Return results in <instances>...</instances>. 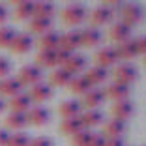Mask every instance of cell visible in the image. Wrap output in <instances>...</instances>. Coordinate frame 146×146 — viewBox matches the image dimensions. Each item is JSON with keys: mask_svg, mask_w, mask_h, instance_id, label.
Here are the masks:
<instances>
[{"mask_svg": "<svg viewBox=\"0 0 146 146\" xmlns=\"http://www.w3.org/2000/svg\"><path fill=\"white\" fill-rule=\"evenodd\" d=\"M79 47H81V32L79 30H69V32H66V34L60 36L58 49H62V51L73 54V51L79 49Z\"/></svg>", "mask_w": 146, "mask_h": 146, "instance_id": "cell-4", "label": "cell"}, {"mask_svg": "<svg viewBox=\"0 0 146 146\" xmlns=\"http://www.w3.org/2000/svg\"><path fill=\"white\" fill-rule=\"evenodd\" d=\"M111 112H112V116H114V120L124 122L133 114V105H131V101H116V103L112 105Z\"/></svg>", "mask_w": 146, "mask_h": 146, "instance_id": "cell-22", "label": "cell"}, {"mask_svg": "<svg viewBox=\"0 0 146 146\" xmlns=\"http://www.w3.org/2000/svg\"><path fill=\"white\" fill-rule=\"evenodd\" d=\"M114 77H116V82H120V84L129 86L131 82L137 81L139 73H137V69H135L131 64H122V66H118V68H116Z\"/></svg>", "mask_w": 146, "mask_h": 146, "instance_id": "cell-6", "label": "cell"}, {"mask_svg": "<svg viewBox=\"0 0 146 146\" xmlns=\"http://www.w3.org/2000/svg\"><path fill=\"white\" fill-rule=\"evenodd\" d=\"M81 120L84 124V129L86 127H96V125H99L103 122V114L99 111H88L84 114H81Z\"/></svg>", "mask_w": 146, "mask_h": 146, "instance_id": "cell-32", "label": "cell"}, {"mask_svg": "<svg viewBox=\"0 0 146 146\" xmlns=\"http://www.w3.org/2000/svg\"><path fill=\"white\" fill-rule=\"evenodd\" d=\"M9 109H11V112H23V114H26V112L32 109V99L28 94H17L13 96L11 99H9Z\"/></svg>", "mask_w": 146, "mask_h": 146, "instance_id": "cell-11", "label": "cell"}, {"mask_svg": "<svg viewBox=\"0 0 146 146\" xmlns=\"http://www.w3.org/2000/svg\"><path fill=\"white\" fill-rule=\"evenodd\" d=\"M107 77H109V71L107 69H103V68H90L88 71H86V75H84V79L88 82H90V86H98V84H103L105 81H107Z\"/></svg>", "mask_w": 146, "mask_h": 146, "instance_id": "cell-27", "label": "cell"}, {"mask_svg": "<svg viewBox=\"0 0 146 146\" xmlns=\"http://www.w3.org/2000/svg\"><path fill=\"white\" fill-rule=\"evenodd\" d=\"M86 8L82 4H69L62 9V19L69 26H79L86 21Z\"/></svg>", "mask_w": 146, "mask_h": 146, "instance_id": "cell-1", "label": "cell"}, {"mask_svg": "<svg viewBox=\"0 0 146 146\" xmlns=\"http://www.w3.org/2000/svg\"><path fill=\"white\" fill-rule=\"evenodd\" d=\"M6 129H13V131H21V129H25L26 125H28V118H26V114H23V112H9L8 116H6Z\"/></svg>", "mask_w": 146, "mask_h": 146, "instance_id": "cell-17", "label": "cell"}, {"mask_svg": "<svg viewBox=\"0 0 146 146\" xmlns=\"http://www.w3.org/2000/svg\"><path fill=\"white\" fill-rule=\"evenodd\" d=\"M6 146H30V137L25 133H15L9 135V141Z\"/></svg>", "mask_w": 146, "mask_h": 146, "instance_id": "cell-35", "label": "cell"}, {"mask_svg": "<svg viewBox=\"0 0 146 146\" xmlns=\"http://www.w3.org/2000/svg\"><path fill=\"white\" fill-rule=\"evenodd\" d=\"M56 8L52 2H34V17L39 19H52Z\"/></svg>", "mask_w": 146, "mask_h": 146, "instance_id": "cell-30", "label": "cell"}, {"mask_svg": "<svg viewBox=\"0 0 146 146\" xmlns=\"http://www.w3.org/2000/svg\"><path fill=\"white\" fill-rule=\"evenodd\" d=\"M58 43H60V34L54 32V30L39 36V39H38V45H39L41 51H56L58 49Z\"/></svg>", "mask_w": 146, "mask_h": 146, "instance_id": "cell-20", "label": "cell"}, {"mask_svg": "<svg viewBox=\"0 0 146 146\" xmlns=\"http://www.w3.org/2000/svg\"><path fill=\"white\" fill-rule=\"evenodd\" d=\"M116 51V56L118 58H122V60H131V58H135V56H139V51H137V43L135 41H125V43H120L118 45V49H114Z\"/></svg>", "mask_w": 146, "mask_h": 146, "instance_id": "cell-28", "label": "cell"}, {"mask_svg": "<svg viewBox=\"0 0 146 146\" xmlns=\"http://www.w3.org/2000/svg\"><path fill=\"white\" fill-rule=\"evenodd\" d=\"M6 21H8V8L4 4H0V26L4 25Z\"/></svg>", "mask_w": 146, "mask_h": 146, "instance_id": "cell-41", "label": "cell"}, {"mask_svg": "<svg viewBox=\"0 0 146 146\" xmlns=\"http://www.w3.org/2000/svg\"><path fill=\"white\" fill-rule=\"evenodd\" d=\"M116 60H118V56H116V51L111 47H103L99 49L98 52H96V64H98V68H111V66L116 64Z\"/></svg>", "mask_w": 146, "mask_h": 146, "instance_id": "cell-9", "label": "cell"}, {"mask_svg": "<svg viewBox=\"0 0 146 146\" xmlns=\"http://www.w3.org/2000/svg\"><path fill=\"white\" fill-rule=\"evenodd\" d=\"M23 84L17 81V77H6L0 81V96H8V98H13V96L21 94Z\"/></svg>", "mask_w": 146, "mask_h": 146, "instance_id": "cell-12", "label": "cell"}, {"mask_svg": "<svg viewBox=\"0 0 146 146\" xmlns=\"http://www.w3.org/2000/svg\"><path fill=\"white\" fill-rule=\"evenodd\" d=\"M125 131V124L120 120H109L107 124L103 125V137L105 139H118L122 133Z\"/></svg>", "mask_w": 146, "mask_h": 146, "instance_id": "cell-24", "label": "cell"}, {"mask_svg": "<svg viewBox=\"0 0 146 146\" xmlns=\"http://www.w3.org/2000/svg\"><path fill=\"white\" fill-rule=\"evenodd\" d=\"M30 146H54V142H52L51 137H45V135H41V137L30 139Z\"/></svg>", "mask_w": 146, "mask_h": 146, "instance_id": "cell-37", "label": "cell"}, {"mask_svg": "<svg viewBox=\"0 0 146 146\" xmlns=\"http://www.w3.org/2000/svg\"><path fill=\"white\" fill-rule=\"evenodd\" d=\"M103 146H124V142H122V139H105V144Z\"/></svg>", "mask_w": 146, "mask_h": 146, "instance_id": "cell-42", "label": "cell"}, {"mask_svg": "<svg viewBox=\"0 0 146 146\" xmlns=\"http://www.w3.org/2000/svg\"><path fill=\"white\" fill-rule=\"evenodd\" d=\"M105 144V137L103 135H92V139H90V142H88V146H103Z\"/></svg>", "mask_w": 146, "mask_h": 146, "instance_id": "cell-38", "label": "cell"}, {"mask_svg": "<svg viewBox=\"0 0 146 146\" xmlns=\"http://www.w3.org/2000/svg\"><path fill=\"white\" fill-rule=\"evenodd\" d=\"M109 36H111L112 41H116L120 45V43H125V41L131 39V28H129L127 25H124V23H116L114 26H111Z\"/></svg>", "mask_w": 146, "mask_h": 146, "instance_id": "cell-13", "label": "cell"}, {"mask_svg": "<svg viewBox=\"0 0 146 146\" xmlns=\"http://www.w3.org/2000/svg\"><path fill=\"white\" fill-rule=\"evenodd\" d=\"M142 17H144V11H142L141 6L137 4H125L122 6V19H124V25H127L129 28L133 25H139V23L142 21Z\"/></svg>", "mask_w": 146, "mask_h": 146, "instance_id": "cell-3", "label": "cell"}, {"mask_svg": "<svg viewBox=\"0 0 146 146\" xmlns=\"http://www.w3.org/2000/svg\"><path fill=\"white\" fill-rule=\"evenodd\" d=\"M4 109H6V101H4V99H2V98H0V112L4 111Z\"/></svg>", "mask_w": 146, "mask_h": 146, "instance_id": "cell-43", "label": "cell"}, {"mask_svg": "<svg viewBox=\"0 0 146 146\" xmlns=\"http://www.w3.org/2000/svg\"><path fill=\"white\" fill-rule=\"evenodd\" d=\"M103 101H105V92L98 90V88H90V90L84 94L81 105H84L88 111H96V109L103 103Z\"/></svg>", "mask_w": 146, "mask_h": 146, "instance_id": "cell-10", "label": "cell"}, {"mask_svg": "<svg viewBox=\"0 0 146 146\" xmlns=\"http://www.w3.org/2000/svg\"><path fill=\"white\" fill-rule=\"evenodd\" d=\"M144 66H146V56H144Z\"/></svg>", "mask_w": 146, "mask_h": 146, "instance_id": "cell-44", "label": "cell"}, {"mask_svg": "<svg viewBox=\"0 0 146 146\" xmlns=\"http://www.w3.org/2000/svg\"><path fill=\"white\" fill-rule=\"evenodd\" d=\"M86 64H88V62H86L84 56H82V54H77V52H73V54L68 58V62H66L62 68L68 69L73 77H75L77 73H81V71H84V69H86Z\"/></svg>", "mask_w": 146, "mask_h": 146, "instance_id": "cell-15", "label": "cell"}, {"mask_svg": "<svg viewBox=\"0 0 146 146\" xmlns=\"http://www.w3.org/2000/svg\"><path fill=\"white\" fill-rule=\"evenodd\" d=\"M129 86L125 84H120V82H114V84H111L107 88V92H105V98H111L112 101H127L129 98Z\"/></svg>", "mask_w": 146, "mask_h": 146, "instance_id": "cell-14", "label": "cell"}, {"mask_svg": "<svg viewBox=\"0 0 146 146\" xmlns=\"http://www.w3.org/2000/svg\"><path fill=\"white\" fill-rule=\"evenodd\" d=\"M32 45H34V39H32L30 34H15L9 49L15 54H25V52H28L32 49Z\"/></svg>", "mask_w": 146, "mask_h": 146, "instance_id": "cell-8", "label": "cell"}, {"mask_svg": "<svg viewBox=\"0 0 146 146\" xmlns=\"http://www.w3.org/2000/svg\"><path fill=\"white\" fill-rule=\"evenodd\" d=\"M135 43H137V51H139V54H146V38L135 39Z\"/></svg>", "mask_w": 146, "mask_h": 146, "instance_id": "cell-39", "label": "cell"}, {"mask_svg": "<svg viewBox=\"0 0 146 146\" xmlns=\"http://www.w3.org/2000/svg\"><path fill=\"white\" fill-rule=\"evenodd\" d=\"M9 71H11V64H9L8 58L0 56V81L6 77H9Z\"/></svg>", "mask_w": 146, "mask_h": 146, "instance_id": "cell-36", "label": "cell"}, {"mask_svg": "<svg viewBox=\"0 0 146 146\" xmlns=\"http://www.w3.org/2000/svg\"><path fill=\"white\" fill-rule=\"evenodd\" d=\"M9 141V131L8 129H0V146H6Z\"/></svg>", "mask_w": 146, "mask_h": 146, "instance_id": "cell-40", "label": "cell"}, {"mask_svg": "<svg viewBox=\"0 0 146 146\" xmlns=\"http://www.w3.org/2000/svg\"><path fill=\"white\" fill-rule=\"evenodd\" d=\"M73 79V75L64 68H54V71L51 73V79H49V84L51 86H68L69 81Z\"/></svg>", "mask_w": 146, "mask_h": 146, "instance_id": "cell-26", "label": "cell"}, {"mask_svg": "<svg viewBox=\"0 0 146 146\" xmlns=\"http://www.w3.org/2000/svg\"><path fill=\"white\" fill-rule=\"evenodd\" d=\"M28 96H30L32 103H43V101H49L54 96V90H52V86L49 82H39V84L32 86Z\"/></svg>", "mask_w": 146, "mask_h": 146, "instance_id": "cell-5", "label": "cell"}, {"mask_svg": "<svg viewBox=\"0 0 146 146\" xmlns=\"http://www.w3.org/2000/svg\"><path fill=\"white\" fill-rule=\"evenodd\" d=\"M82 129H84V124H82L81 116H75V118L62 120V124H60V131H62L64 135H69V137L77 135L79 131H82Z\"/></svg>", "mask_w": 146, "mask_h": 146, "instance_id": "cell-23", "label": "cell"}, {"mask_svg": "<svg viewBox=\"0 0 146 146\" xmlns=\"http://www.w3.org/2000/svg\"><path fill=\"white\" fill-rule=\"evenodd\" d=\"M112 15H114V13H112L109 8H105V6H99V8H96L94 11H92L90 21H92V25H94V28H96V26L109 25V23L112 21Z\"/></svg>", "mask_w": 146, "mask_h": 146, "instance_id": "cell-19", "label": "cell"}, {"mask_svg": "<svg viewBox=\"0 0 146 146\" xmlns=\"http://www.w3.org/2000/svg\"><path fill=\"white\" fill-rule=\"evenodd\" d=\"M92 135H94V133H92V131H88V129L79 131L77 135H73V137H71V146H88Z\"/></svg>", "mask_w": 146, "mask_h": 146, "instance_id": "cell-34", "label": "cell"}, {"mask_svg": "<svg viewBox=\"0 0 146 146\" xmlns=\"http://www.w3.org/2000/svg\"><path fill=\"white\" fill-rule=\"evenodd\" d=\"M17 81L23 86H36L39 82H43V71L38 66H23L19 71Z\"/></svg>", "mask_w": 146, "mask_h": 146, "instance_id": "cell-2", "label": "cell"}, {"mask_svg": "<svg viewBox=\"0 0 146 146\" xmlns=\"http://www.w3.org/2000/svg\"><path fill=\"white\" fill-rule=\"evenodd\" d=\"M81 101H77V99H69V101H64V103L58 107V112H60V116L64 118V120H68V118H75V116H81Z\"/></svg>", "mask_w": 146, "mask_h": 146, "instance_id": "cell-18", "label": "cell"}, {"mask_svg": "<svg viewBox=\"0 0 146 146\" xmlns=\"http://www.w3.org/2000/svg\"><path fill=\"white\" fill-rule=\"evenodd\" d=\"M26 118H28V124L39 127V125H45L51 120V112H49V109L38 105V107H32L30 111L26 112Z\"/></svg>", "mask_w": 146, "mask_h": 146, "instance_id": "cell-7", "label": "cell"}, {"mask_svg": "<svg viewBox=\"0 0 146 146\" xmlns=\"http://www.w3.org/2000/svg\"><path fill=\"white\" fill-rule=\"evenodd\" d=\"M101 41V32L94 26H88L81 30V47H96Z\"/></svg>", "mask_w": 146, "mask_h": 146, "instance_id": "cell-21", "label": "cell"}, {"mask_svg": "<svg viewBox=\"0 0 146 146\" xmlns=\"http://www.w3.org/2000/svg\"><path fill=\"white\" fill-rule=\"evenodd\" d=\"M15 17L17 19H32L34 17V2L23 0L15 4Z\"/></svg>", "mask_w": 146, "mask_h": 146, "instance_id": "cell-31", "label": "cell"}, {"mask_svg": "<svg viewBox=\"0 0 146 146\" xmlns=\"http://www.w3.org/2000/svg\"><path fill=\"white\" fill-rule=\"evenodd\" d=\"M58 51V49H56ZM56 51H39L38 56H36V66L39 69L41 68H58V56H56Z\"/></svg>", "mask_w": 146, "mask_h": 146, "instance_id": "cell-16", "label": "cell"}, {"mask_svg": "<svg viewBox=\"0 0 146 146\" xmlns=\"http://www.w3.org/2000/svg\"><path fill=\"white\" fill-rule=\"evenodd\" d=\"M68 88H69V92H73V94H77V96H84L86 92L90 90L92 86H90V82L84 79V75L82 77H79V75H75V77L69 81V84H68Z\"/></svg>", "mask_w": 146, "mask_h": 146, "instance_id": "cell-29", "label": "cell"}, {"mask_svg": "<svg viewBox=\"0 0 146 146\" xmlns=\"http://www.w3.org/2000/svg\"><path fill=\"white\" fill-rule=\"evenodd\" d=\"M28 28L34 34H47V32L52 30V19H39V17H32L30 23H28Z\"/></svg>", "mask_w": 146, "mask_h": 146, "instance_id": "cell-25", "label": "cell"}, {"mask_svg": "<svg viewBox=\"0 0 146 146\" xmlns=\"http://www.w3.org/2000/svg\"><path fill=\"white\" fill-rule=\"evenodd\" d=\"M13 38H15V30L9 26H0V49H6L11 45Z\"/></svg>", "mask_w": 146, "mask_h": 146, "instance_id": "cell-33", "label": "cell"}]
</instances>
